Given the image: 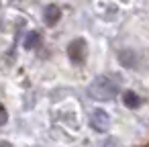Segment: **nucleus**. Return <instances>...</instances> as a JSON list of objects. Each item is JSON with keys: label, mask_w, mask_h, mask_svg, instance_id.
Listing matches in <instances>:
<instances>
[{"label": "nucleus", "mask_w": 149, "mask_h": 147, "mask_svg": "<svg viewBox=\"0 0 149 147\" xmlns=\"http://www.w3.org/2000/svg\"><path fill=\"white\" fill-rule=\"evenodd\" d=\"M123 102H125V106H129V108H137V106L141 104V98H139L133 90H127V92H123Z\"/></svg>", "instance_id": "obj_6"}, {"label": "nucleus", "mask_w": 149, "mask_h": 147, "mask_svg": "<svg viewBox=\"0 0 149 147\" xmlns=\"http://www.w3.org/2000/svg\"><path fill=\"white\" fill-rule=\"evenodd\" d=\"M59 19H61V10H59V6H57V4H47L45 10H43V21H45V25L53 27V25L59 23Z\"/></svg>", "instance_id": "obj_4"}, {"label": "nucleus", "mask_w": 149, "mask_h": 147, "mask_svg": "<svg viewBox=\"0 0 149 147\" xmlns=\"http://www.w3.org/2000/svg\"><path fill=\"white\" fill-rule=\"evenodd\" d=\"M120 92V80H114L112 76H98L88 88V94L94 100H112Z\"/></svg>", "instance_id": "obj_1"}, {"label": "nucleus", "mask_w": 149, "mask_h": 147, "mask_svg": "<svg viewBox=\"0 0 149 147\" xmlns=\"http://www.w3.org/2000/svg\"><path fill=\"white\" fill-rule=\"evenodd\" d=\"M118 59H120V63H123L125 68H137V55H135L131 49L120 51V53H118Z\"/></svg>", "instance_id": "obj_5"}, {"label": "nucleus", "mask_w": 149, "mask_h": 147, "mask_svg": "<svg viewBox=\"0 0 149 147\" xmlns=\"http://www.w3.org/2000/svg\"><path fill=\"white\" fill-rule=\"evenodd\" d=\"M90 127L94 129V131H98V133H106L108 129H110V116L104 112V110H92V114H90Z\"/></svg>", "instance_id": "obj_3"}, {"label": "nucleus", "mask_w": 149, "mask_h": 147, "mask_svg": "<svg viewBox=\"0 0 149 147\" xmlns=\"http://www.w3.org/2000/svg\"><path fill=\"white\" fill-rule=\"evenodd\" d=\"M0 147H15L10 141H6V139H2V141H0Z\"/></svg>", "instance_id": "obj_9"}, {"label": "nucleus", "mask_w": 149, "mask_h": 147, "mask_svg": "<svg viewBox=\"0 0 149 147\" xmlns=\"http://www.w3.org/2000/svg\"><path fill=\"white\" fill-rule=\"evenodd\" d=\"M86 53H88V43L84 39H74L70 45H68V57L76 63V65H82L86 61Z\"/></svg>", "instance_id": "obj_2"}, {"label": "nucleus", "mask_w": 149, "mask_h": 147, "mask_svg": "<svg viewBox=\"0 0 149 147\" xmlns=\"http://www.w3.org/2000/svg\"><path fill=\"white\" fill-rule=\"evenodd\" d=\"M6 121H8V112H6V108L2 104H0V127H4Z\"/></svg>", "instance_id": "obj_8"}, {"label": "nucleus", "mask_w": 149, "mask_h": 147, "mask_svg": "<svg viewBox=\"0 0 149 147\" xmlns=\"http://www.w3.org/2000/svg\"><path fill=\"white\" fill-rule=\"evenodd\" d=\"M37 43H39V33H29L27 39H25V47L33 49V47H37Z\"/></svg>", "instance_id": "obj_7"}]
</instances>
